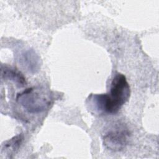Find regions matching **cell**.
I'll use <instances>...</instances> for the list:
<instances>
[{
	"label": "cell",
	"mask_w": 159,
	"mask_h": 159,
	"mask_svg": "<svg viewBox=\"0 0 159 159\" xmlns=\"http://www.w3.org/2000/svg\"><path fill=\"white\" fill-rule=\"evenodd\" d=\"M130 94V86L125 76L118 73L112 80L109 93L92 96V103L99 113L113 114L129 100Z\"/></svg>",
	"instance_id": "cell-1"
},
{
	"label": "cell",
	"mask_w": 159,
	"mask_h": 159,
	"mask_svg": "<svg viewBox=\"0 0 159 159\" xmlns=\"http://www.w3.org/2000/svg\"><path fill=\"white\" fill-rule=\"evenodd\" d=\"M17 101L29 112L37 113L44 111L49 105L48 100L33 88H28L17 94Z\"/></svg>",
	"instance_id": "cell-2"
},
{
	"label": "cell",
	"mask_w": 159,
	"mask_h": 159,
	"mask_svg": "<svg viewBox=\"0 0 159 159\" xmlns=\"http://www.w3.org/2000/svg\"><path fill=\"white\" fill-rule=\"evenodd\" d=\"M129 133L127 129L120 126L107 131L103 136V144L112 151L123 150L128 143Z\"/></svg>",
	"instance_id": "cell-3"
},
{
	"label": "cell",
	"mask_w": 159,
	"mask_h": 159,
	"mask_svg": "<svg viewBox=\"0 0 159 159\" xmlns=\"http://www.w3.org/2000/svg\"><path fill=\"white\" fill-rule=\"evenodd\" d=\"M2 75L4 76L5 78L13 80L21 86H24L26 84L25 78L20 72L16 70L5 68V70H2Z\"/></svg>",
	"instance_id": "cell-4"
},
{
	"label": "cell",
	"mask_w": 159,
	"mask_h": 159,
	"mask_svg": "<svg viewBox=\"0 0 159 159\" xmlns=\"http://www.w3.org/2000/svg\"><path fill=\"white\" fill-rule=\"evenodd\" d=\"M24 64L30 71H35L38 66V60L36 55L33 52L28 51L24 55L23 58Z\"/></svg>",
	"instance_id": "cell-5"
},
{
	"label": "cell",
	"mask_w": 159,
	"mask_h": 159,
	"mask_svg": "<svg viewBox=\"0 0 159 159\" xmlns=\"http://www.w3.org/2000/svg\"><path fill=\"white\" fill-rule=\"evenodd\" d=\"M22 140V135H19L16 137H14L11 140H10L6 144H5L4 147L7 149L11 148V150H14L19 147V145L21 143Z\"/></svg>",
	"instance_id": "cell-6"
}]
</instances>
